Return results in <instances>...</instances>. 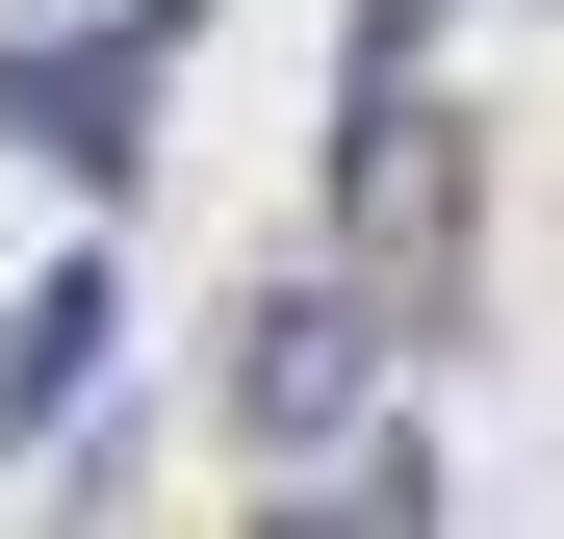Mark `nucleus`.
<instances>
[{"instance_id": "f257e3e1", "label": "nucleus", "mask_w": 564, "mask_h": 539, "mask_svg": "<svg viewBox=\"0 0 564 539\" xmlns=\"http://www.w3.org/2000/svg\"><path fill=\"white\" fill-rule=\"evenodd\" d=\"M180 26H206V0H104V26H0V129H26L52 180H129V129H154Z\"/></svg>"}, {"instance_id": "f03ea898", "label": "nucleus", "mask_w": 564, "mask_h": 539, "mask_svg": "<svg viewBox=\"0 0 564 539\" xmlns=\"http://www.w3.org/2000/svg\"><path fill=\"white\" fill-rule=\"evenodd\" d=\"M104 257H52V283H0V463H52V436H77V386H104Z\"/></svg>"}, {"instance_id": "7ed1b4c3", "label": "nucleus", "mask_w": 564, "mask_h": 539, "mask_svg": "<svg viewBox=\"0 0 564 539\" xmlns=\"http://www.w3.org/2000/svg\"><path fill=\"white\" fill-rule=\"evenodd\" d=\"M231 359H257V436H334V359H359V309H334V283H257V334H231Z\"/></svg>"}]
</instances>
